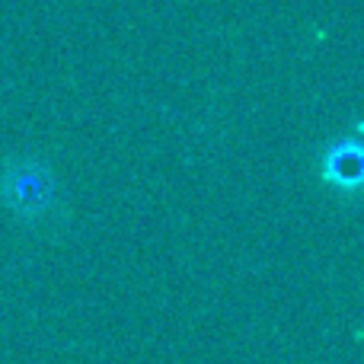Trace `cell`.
Wrapping results in <instances>:
<instances>
[{
  "label": "cell",
  "instance_id": "cell-2",
  "mask_svg": "<svg viewBox=\"0 0 364 364\" xmlns=\"http://www.w3.org/2000/svg\"><path fill=\"white\" fill-rule=\"evenodd\" d=\"M10 201L13 205H29L36 211L38 205L48 201V188H45V176L42 173H19L16 186L10 188Z\"/></svg>",
  "mask_w": 364,
  "mask_h": 364
},
{
  "label": "cell",
  "instance_id": "cell-1",
  "mask_svg": "<svg viewBox=\"0 0 364 364\" xmlns=\"http://www.w3.org/2000/svg\"><path fill=\"white\" fill-rule=\"evenodd\" d=\"M326 179L339 186H355L361 179V151L355 141L342 147H333L326 157Z\"/></svg>",
  "mask_w": 364,
  "mask_h": 364
}]
</instances>
